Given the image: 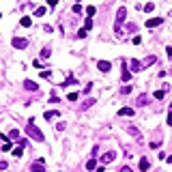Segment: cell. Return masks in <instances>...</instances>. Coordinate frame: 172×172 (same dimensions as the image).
Segmentation results:
<instances>
[{
  "mask_svg": "<svg viewBox=\"0 0 172 172\" xmlns=\"http://www.w3.org/2000/svg\"><path fill=\"white\" fill-rule=\"evenodd\" d=\"M43 116H45L48 121H52V119H56V116H58V112H56V110H52V112H45Z\"/></svg>",
  "mask_w": 172,
  "mask_h": 172,
  "instance_id": "7c38bea8",
  "label": "cell"
},
{
  "mask_svg": "<svg viewBox=\"0 0 172 172\" xmlns=\"http://www.w3.org/2000/svg\"><path fill=\"white\" fill-rule=\"evenodd\" d=\"M97 168V164H95V159H90V161H86V170H95Z\"/></svg>",
  "mask_w": 172,
  "mask_h": 172,
  "instance_id": "e0dca14e",
  "label": "cell"
},
{
  "mask_svg": "<svg viewBox=\"0 0 172 172\" xmlns=\"http://www.w3.org/2000/svg\"><path fill=\"white\" fill-rule=\"evenodd\" d=\"M34 13H37V17H43V15H45V7H39Z\"/></svg>",
  "mask_w": 172,
  "mask_h": 172,
  "instance_id": "7402d4cb",
  "label": "cell"
},
{
  "mask_svg": "<svg viewBox=\"0 0 172 172\" xmlns=\"http://www.w3.org/2000/svg\"><path fill=\"white\" fill-rule=\"evenodd\" d=\"M95 103V99H86V103H84V108H90V105H93Z\"/></svg>",
  "mask_w": 172,
  "mask_h": 172,
  "instance_id": "1f68e13d",
  "label": "cell"
},
{
  "mask_svg": "<svg viewBox=\"0 0 172 172\" xmlns=\"http://www.w3.org/2000/svg\"><path fill=\"white\" fill-rule=\"evenodd\" d=\"M78 37H80V39H84V37H86V28L80 30V32H78Z\"/></svg>",
  "mask_w": 172,
  "mask_h": 172,
  "instance_id": "f1b7e54d",
  "label": "cell"
},
{
  "mask_svg": "<svg viewBox=\"0 0 172 172\" xmlns=\"http://www.w3.org/2000/svg\"><path fill=\"white\" fill-rule=\"evenodd\" d=\"M65 127H67V123H62V121H60V123L56 125V129H58V131H62V129H65Z\"/></svg>",
  "mask_w": 172,
  "mask_h": 172,
  "instance_id": "4316f807",
  "label": "cell"
},
{
  "mask_svg": "<svg viewBox=\"0 0 172 172\" xmlns=\"http://www.w3.org/2000/svg\"><path fill=\"white\" fill-rule=\"evenodd\" d=\"M149 103V95H140L138 97V105H146Z\"/></svg>",
  "mask_w": 172,
  "mask_h": 172,
  "instance_id": "8fae6325",
  "label": "cell"
},
{
  "mask_svg": "<svg viewBox=\"0 0 172 172\" xmlns=\"http://www.w3.org/2000/svg\"><path fill=\"white\" fill-rule=\"evenodd\" d=\"M78 99V93H69V101H75Z\"/></svg>",
  "mask_w": 172,
  "mask_h": 172,
  "instance_id": "4dcf8cb0",
  "label": "cell"
},
{
  "mask_svg": "<svg viewBox=\"0 0 172 172\" xmlns=\"http://www.w3.org/2000/svg\"><path fill=\"white\" fill-rule=\"evenodd\" d=\"M125 17H127V9L121 7L119 13H116V24H114V30H116V32H121V24L125 22Z\"/></svg>",
  "mask_w": 172,
  "mask_h": 172,
  "instance_id": "7a4b0ae2",
  "label": "cell"
},
{
  "mask_svg": "<svg viewBox=\"0 0 172 172\" xmlns=\"http://www.w3.org/2000/svg\"><path fill=\"white\" fill-rule=\"evenodd\" d=\"M20 24L24 26V28H28V26L32 24V20H30V17H22V20H20Z\"/></svg>",
  "mask_w": 172,
  "mask_h": 172,
  "instance_id": "4fadbf2b",
  "label": "cell"
},
{
  "mask_svg": "<svg viewBox=\"0 0 172 172\" xmlns=\"http://www.w3.org/2000/svg\"><path fill=\"white\" fill-rule=\"evenodd\" d=\"M119 114H121V116H133V110H131V108H121Z\"/></svg>",
  "mask_w": 172,
  "mask_h": 172,
  "instance_id": "30bf717a",
  "label": "cell"
},
{
  "mask_svg": "<svg viewBox=\"0 0 172 172\" xmlns=\"http://www.w3.org/2000/svg\"><path fill=\"white\" fill-rule=\"evenodd\" d=\"M9 138H13V140H20V131H17V129H13L11 133H9Z\"/></svg>",
  "mask_w": 172,
  "mask_h": 172,
  "instance_id": "ac0fdd59",
  "label": "cell"
},
{
  "mask_svg": "<svg viewBox=\"0 0 172 172\" xmlns=\"http://www.w3.org/2000/svg\"><path fill=\"white\" fill-rule=\"evenodd\" d=\"M110 67H112V65H110L108 60H99V62H97V69L101 71V73H108V71H110Z\"/></svg>",
  "mask_w": 172,
  "mask_h": 172,
  "instance_id": "277c9868",
  "label": "cell"
},
{
  "mask_svg": "<svg viewBox=\"0 0 172 172\" xmlns=\"http://www.w3.org/2000/svg\"><path fill=\"white\" fill-rule=\"evenodd\" d=\"M164 95H166V90H157V93H155V99H161Z\"/></svg>",
  "mask_w": 172,
  "mask_h": 172,
  "instance_id": "83f0119b",
  "label": "cell"
},
{
  "mask_svg": "<svg viewBox=\"0 0 172 172\" xmlns=\"http://www.w3.org/2000/svg\"><path fill=\"white\" fill-rule=\"evenodd\" d=\"M75 2H80V0H75Z\"/></svg>",
  "mask_w": 172,
  "mask_h": 172,
  "instance_id": "e575fe53",
  "label": "cell"
},
{
  "mask_svg": "<svg viewBox=\"0 0 172 172\" xmlns=\"http://www.w3.org/2000/svg\"><path fill=\"white\" fill-rule=\"evenodd\" d=\"M121 172H131V168H129V166H125V168H121Z\"/></svg>",
  "mask_w": 172,
  "mask_h": 172,
  "instance_id": "d6a6232c",
  "label": "cell"
},
{
  "mask_svg": "<svg viewBox=\"0 0 172 172\" xmlns=\"http://www.w3.org/2000/svg\"><path fill=\"white\" fill-rule=\"evenodd\" d=\"M121 78H123V82H127V80L131 78V73H129V71H127V69L123 67V73H121Z\"/></svg>",
  "mask_w": 172,
  "mask_h": 172,
  "instance_id": "5bb4252c",
  "label": "cell"
},
{
  "mask_svg": "<svg viewBox=\"0 0 172 172\" xmlns=\"http://www.w3.org/2000/svg\"><path fill=\"white\" fill-rule=\"evenodd\" d=\"M161 24V17H151V20H146V26L149 28H155V26Z\"/></svg>",
  "mask_w": 172,
  "mask_h": 172,
  "instance_id": "52a82bcc",
  "label": "cell"
},
{
  "mask_svg": "<svg viewBox=\"0 0 172 172\" xmlns=\"http://www.w3.org/2000/svg\"><path fill=\"white\" fill-rule=\"evenodd\" d=\"M26 131H28V135L34 140V142H43L45 138H43V133H41V129L39 127H34V123L32 121H28V125H26Z\"/></svg>",
  "mask_w": 172,
  "mask_h": 172,
  "instance_id": "6da1fadb",
  "label": "cell"
},
{
  "mask_svg": "<svg viewBox=\"0 0 172 172\" xmlns=\"http://www.w3.org/2000/svg\"><path fill=\"white\" fill-rule=\"evenodd\" d=\"M30 170H32V172H45V166H43V159H39V161H32Z\"/></svg>",
  "mask_w": 172,
  "mask_h": 172,
  "instance_id": "5b68a950",
  "label": "cell"
},
{
  "mask_svg": "<svg viewBox=\"0 0 172 172\" xmlns=\"http://www.w3.org/2000/svg\"><path fill=\"white\" fill-rule=\"evenodd\" d=\"M95 11H97L95 7H86V13H88V15H95Z\"/></svg>",
  "mask_w": 172,
  "mask_h": 172,
  "instance_id": "d4e9b609",
  "label": "cell"
},
{
  "mask_svg": "<svg viewBox=\"0 0 172 172\" xmlns=\"http://www.w3.org/2000/svg\"><path fill=\"white\" fill-rule=\"evenodd\" d=\"M45 2H48V7H52V9H54V7L58 4V0H45Z\"/></svg>",
  "mask_w": 172,
  "mask_h": 172,
  "instance_id": "cb8c5ba5",
  "label": "cell"
},
{
  "mask_svg": "<svg viewBox=\"0 0 172 172\" xmlns=\"http://www.w3.org/2000/svg\"><path fill=\"white\" fill-rule=\"evenodd\" d=\"M11 43H13V48H20V50H24L26 45H28V39H22V37H15V39H13Z\"/></svg>",
  "mask_w": 172,
  "mask_h": 172,
  "instance_id": "3957f363",
  "label": "cell"
},
{
  "mask_svg": "<svg viewBox=\"0 0 172 172\" xmlns=\"http://www.w3.org/2000/svg\"><path fill=\"white\" fill-rule=\"evenodd\" d=\"M24 86H26V90H37V88H39V86H37V82H32V80H26Z\"/></svg>",
  "mask_w": 172,
  "mask_h": 172,
  "instance_id": "9c48e42d",
  "label": "cell"
},
{
  "mask_svg": "<svg viewBox=\"0 0 172 172\" xmlns=\"http://www.w3.org/2000/svg\"><path fill=\"white\" fill-rule=\"evenodd\" d=\"M50 54H52V50H50V48H43V52H41V58H48Z\"/></svg>",
  "mask_w": 172,
  "mask_h": 172,
  "instance_id": "44dd1931",
  "label": "cell"
},
{
  "mask_svg": "<svg viewBox=\"0 0 172 172\" xmlns=\"http://www.w3.org/2000/svg\"><path fill=\"white\" fill-rule=\"evenodd\" d=\"M84 28H86V30L93 28V20H90V17H86V20H84Z\"/></svg>",
  "mask_w": 172,
  "mask_h": 172,
  "instance_id": "2e32d148",
  "label": "cell"
},
{
  "mask_svg": "<svg viewBox=\"0 0 172 172\" xmlns=\"http://www.w3.org/2000/svg\"><path fill=\"white\" fill-rule=\"evenodd\" d=\"M114 157H116V153H114V151H108L101 159H103V164H110V161H114Z\"/></svg>",
  "mask_w": 172,
  "mask_h": 172,
  "instance_id": "8992f818",
  "label": "cell"
},
{
  "mask_svg": "<svg viewBox=\"0 0 172 172\" xmlns=\"http://www.w3.org/2000/svg\"><path fill=\"white\" fill-rule=\"evenodd\" d=\"M121 93H123V95H129V93H131V86H123Z\"/></svg>",
  "mask_w": 172,
  "mask_h": 172,
  "instance_id": "603a6c76",
  "label": "cell"
},
{
  "mask_svg": "<svg viewBox=\"0 0 172 172\" xmlns=\"http://www.w3.org/2000/svg\"><path fill=\"white\" fill-rule=\"evenodd\" d=\"M41 78L48 80V78H52V73H50V71H41Z\"/></svg>",
  "mask_w": 172,
  "mask_h": 172,
  "instance_id": "f546056e",
  "label": "cell"
},
{
  "mask_svg": "<svg viewBox=\"0 0 172 172\" xmlns=\"http://www.w3.org/2000/svg\"><path fill=\"white\" fill-rule=\"evenodd\" d=\"M140 170H142V172L149 170V161H146V159H140Z\"/></svg>",
  "mask_w": 172,
  "mask_h": 172,
  "instance_id": "9a60e30c",
  "label": "cell"
},
{
  "mask_svg": "<svg viewBox=\"0 0 172 172\" xmlns=\"http://www.w3.org/2000/svg\"><path fill=\"white\" fill-rule=\"evenodd\" d=\"M13 155H15V157H22V149H20V146L13 149Z\"/></svg>",
  "mask_w": 172,
  "mask_h": 172,
  "instance_id": "484cf974",
  "label": "cell"
},
{
  "mask_svg": "<svg viewBox=\"0 0 172 172\" xmlns=\"http://www.w3.org/2000/svg\"><path fill=\"white\" fill-rule=\"evenodd\" d=\"M144 69V65L140 60H131V71H135V73H138V71H142Z\"/></svg>",
  "mask_w": 172,
  "mask_h": 172,
  "instance_id": "ba28073f",
  "label": "cell"
},
{
  "mask_svg": "<svg viewBox=\"0 0 172 172\" xmlns=\"http://www.w3.org/2000/svg\"><path fill=\"white\" fill-rule=\"evenodd\" d=\"M153 62H155V56H149L146 60L142 62V65H144V67H149V65H153Z\"/></svg>",
  "mask_w": 172,
  "mask_h": 172,
  "instance_id": "d6986e66",
  "label": "cell"
},
{
  "mask_svg": "<svg viewBox=\"0 0 172 172\" xmlns=\"http://www.w3.org/2000/svg\"><path fill=\"white\" fill-rule=\"evenodd\" d=\"M168 125H172V112L168 114Z\"/></svg>",
  "mask_w": 172,
  "mask_h": 172,
  "instance_id": "836d02e7",
  "label": "cell"
},
{
  "mask_svg": "<svg viewBox=\"0 0 172 172\" xmlns=\"http://www.w3.org/2000/svg\"><path fill=\"white\" fill-rule=\"evenodd\" d=\"M153 9H155V4H153V2H146V4H144V11H146V13H151Z\"/></svg>",
  "mask_w": 172,
  "mask_h": 172,
  "instance_id": "ffe728a7",
  "label": "cell"
}]
</instances>
